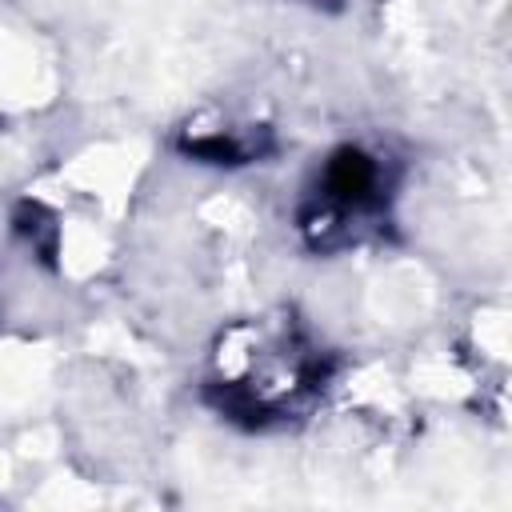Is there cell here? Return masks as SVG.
I'll return each instance as SVG.
<instances>
[{
    "label": "cell",
    "mask_w": 512,
    "mask_h": 512,
    "mask_svg": "<svg viewBox=\"0 0 512 512\" xmlns=\"http://www.w3.org/2000/svg\"><path fill=\"white\" fill-rule=\"evenodd\" d=\"M372 188H376V164H372L364 152L340 148V152L328 160V168H324V192H328L336 204H344V208L364 204V200L372 196Z\"/></svg>",
    "instance_id": "cell-1"
}]
</instances>
